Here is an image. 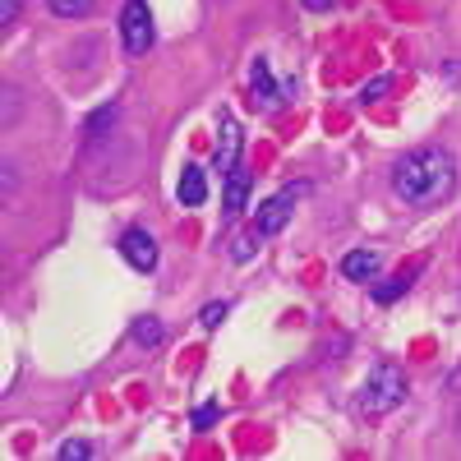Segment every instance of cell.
<instances>
[{"mask_svg":"<svg viewBox=\"0 0 461 461\" xmlns=\"http://www.w3.org/2000/svg\"><path fill=\"white\" fill-rule=\"evenodd\" d=\"M393 189L397 199L411 208H438L452 189H456V158L438 143L411 148L393 162Z\"/></svg>","mask_w":461,"mask_h":461,"instance_id":"1","label":"cell"},{"mask_svg":"<svg viewBox=\"0 0 461 461\" xmlns=\"http://www.w3.org/2000/svg\"><path fill=\"white\" fill-rule=\"evenodd\" d=\"M402 402H406L402 365H374V374L365 378V388H360V415L365 420H383V415H393Z\"/></svg>","mask_w":461,"mask_h":461,"instance_id":"2","label":"cell"},{"mask_svg":"<svg viewBox=\"0 0 461 461\" xmlns=\"http://www.w3.org/2000/svg\"><path fill=\"white\" fill-rule=\"evenodd\" d=\"M304 199V185L295 180V185H286V189H277L273 199H263V208H258V217H254V230L267 240V236H277V230L291 221V212H295V203Z\"/></svg>","mask_w":461,"mask_h":461,"instance_id":"3","label":"cell"},{"mask_svg":"<svg viewBox=\"0 0 461 461\" xmlns=\"http://www.w3.org/2000/svg\"><path fill=\"white\" fill-rule=\"evenodd\" d=\"M152 10H148V0H125V10H121V42L130 56H143L152 51Z\"/></svg>","mask_w":461,"mask_h":461,"instance_id":"4","label":"cell"},{"mask_svg":"<svg viewBox=\"0 0 461 461\" xmlns=\"http://www.w3.org/2000/svg\"><path fill=\"white\" fill-rule=\"evenodd\" d=\"M121 258L130 267H139V273H152V267H158V240H152L143 226H130L121 236Z\"/></svg>","mask_w":461,"mask_h":461,"instance_id":"5","label":"cell"},{"mask_svg":"<svg viewBox=\"0 0 461 461\" xmlns=\"http://www.w3.org/2000/svg\"><path fill=\"white\" fill-rule=\"evenodd\" d=\"M249 97H254L258 111H263V106H282V93H277V84H273V65H267V60H254V65H249Z\"/></svg>","mask_w":461,"mask_h":461,"instance_id":"6","label":"cell"},{"mask_svg":"<svg viewBox=\"0 0 461 461\" xmlns=\"http://www.w3.org/2000/svg\"><path fill=\"white\" fill-rule=\"evenodd\" d=\"M240 167V125L236 115H221V143H217V171L230 176Z\"/></svg>","mask_w":461,"mask_h":461,"instance_id":"7","label":"cell"},{"mask_svg":"<svg viewBox=\"0 0 461 461\" xmlns=\"http://www.w3.org/2000/svg\"><path fill=\"white\" fill-rule=\"evenodd\" d=\"M378 267H383L378 249H351V254L341 258V277H351V282H374Z\"/></svg>","mask_w":461,"mask_h":461,"instance_id":"8","label":"cell"},{"mask_svg":"<svg viewBox=\"0 0 461 461\" xmlns=\"http://www.w3.org/2000/svg\"><path fill=\"white\" fill-rule=\"evenodd\" d=\"M176 194H180L185 208H199V203L208 199V176H203V167H185V171H180V185H176Z\"/></svg>","mask_w":461,"mask_h":461,"instance_id":"9","label":"cell"},{"mask_svg":"<svg viewBox=\"0 0 461 461\" xmlns=\"http://www.w3.org/2000/svg\"><path fill=\"white\" fill-rule=\"evenodd\" d=\"M245 203H249V171L236 167V171L226 176V199H221V208H226V217H236V212H245Z\"/></svg>","mask_w":461,"mask_h":461,"instance_id":"10","label":"cell"},{"mask_svg":"<svg viewBox=\"0 0 461 461\" xmlns=\"http://www.w3.org/2000/svg\"><path fill=\"white\" fill-rule=\"evenodd\" d=\"M134 341L148 346V351H158V346L167 341V323H162V319H152V314L134 319Z\"/></svg>","mask_w":461,"mask_h":461,"instance_id":"11","label":"cell"},{"mask_svg":"<svg viewBox=\"0 0 461 461\" xmlns=\"http://www.w3.org/2000/svg\"><path fill=\"white\" fill-rule=\"evenodd\" d=\"M115 121H121V106H115V102H106L102 111H93V115H88V125H84V134H88V139L97 143V139H102V134H106V130H111Z\"/></svg>","mask_w":461,"mask_h":461,"instance_id":"12","label":"cell"},{"mask_svg":"<svg viewBox=\"0 0 461 461\" xmlns=\"http://www.w3.org/2000/svg\"><path fill=\"white\" fill-rule=\"evenodd\" d=\"M47 10L56 19H88L97 10V0H47Z\"/></svg>","mask_w":461,"mask_h":461,"instance_id":"13","label":"cell"},{"mask_svg":"<svg viewBox=\"0 0 461 461\" xmlns=\"http://www.w3.org/2000/svg\"><path fill=\"white\" fill-rule=\"evenodd\" d=\"M369 291H374L378 304H393V300L406 295V277H388V282H378V286H369Z\"/></svg>","mask_w":461,"mask_h":461,"instance_id":"14","label":"cell"},{"mask_svg":"<svg viewBox=\"0 0 461 461\" xmlns=\"http://www.w3.org/2000/svg\"><path fill=\"white\" fill-rule=\"evenodd\" d=\"M60 461H88L93 456V443H84V438H69V443H60V452H56Z\"/></svg>","mask_w":461,"mask_h":461,"instance_id":"15","label":"cell"},{"mask_svg":"<svg viewBox=\"0 0 461 461\" xmlns=\"http://www.w3.org/2000/svg\"><path fill=\"white\" fill-rule=\"evenodd\" d=\"M263 236H258V230H249V236H240L236 245H230V258H236V263H245L249 254H254V245H258Z\"/></svg>","mask_w":461,"mask_h":461,"instance_id":"16","label":"cell"},{"mask_svg":"<svg viewBox=\"0 0 461 461\" xmlns=\"http://www.w3.org/2000/svg\"><path fill=\"white\" fill-rule=\"evenodd\" d=\"M221 319H226V304L221 300H212V304H203V314H199V323L212 332V328H221Z\"/></svg>","mask_w":461,"mask_h":461,"instance_id":"17","label":"cell"},{"mask_svg":"<svg viewBox=\"0 0 461 461\" xmlns=\"http://www.w3.org/2000/svg\"><path fill=\"white\" fill-rule=\"evenodd\" d=\"M393 93V79L383 74V79H374V84H365V102H378V97H388Z\"/></svg>","mask_w":461,"mask_h":461,"instance_id":"18","label":"cell"},{"mask_svg":"<svg viewBox=\"0 0 461 461\" xmlns=\"http://www.w3.org/2000/svg\"><path fill=\"white\" fill-rule=\"evenodd\" d=\"M217 415H221V411H217L212 402H208V406H199V411H194V429H208V425H217Z\"/></svg>","mask_w":461,"mask_h":461,"instance_id":"19","label":"cell"},{"mask_svg":"<svg viewBox=\"0 0 461 461\" xmlns=\"http://www.w3.org/2000/svg\"><path fill=\"white\" fill-rule=\"evenodd\" d=\"M19 10H23V0H0V28L14 23V19H19Z\"/></svg>","mask_w":461,"mask_h":461,"instance_id":"20","label":"cell"},{"mask_svg":"<svg viewBox=\"0 0 461 461\" xmlns=\"http://www.w3.org/2000/svg\"><path fill=\"white\" fill-rule=\"evenodd\" d=\"M300 5L310 10V14H323V10H332V5H337V0H300Z\"/></svg>","mask_w":461,"mask_h":461,"instance_id":"21","label":"cell"},{"mask_svg":"<svg viewBox=\"0 0 461 461\" xmlns=\"http://www.w3.org/2000/svg\"><path fill=\"white\" fill-rule=\"evenodd\" d=\"M456 434H461V411H456Z\"/></svg>","mask_w":461,"mask_h":461,"instance_id":"22","label":"cell"}]
</instances>
